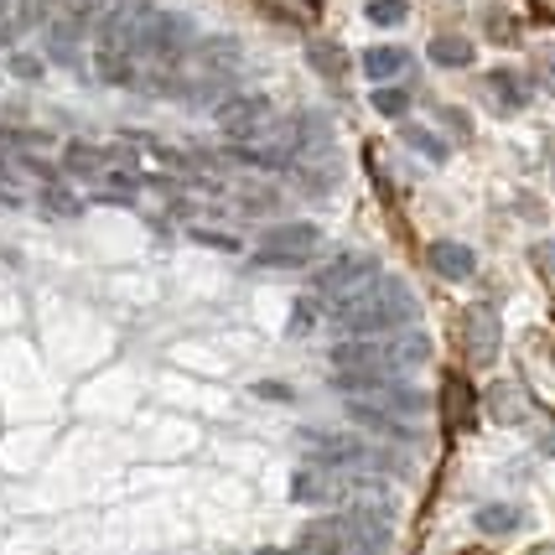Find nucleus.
<instances>
[{
    "label": "nucleus",
    "instance_id": "bb28decb",
    "mask_svg": "<svg viewBox=\"0 0 555 555\" xmlns=\"http://www.w3.org/2000/svg\"><path fill=\"white\" fill-rule=\"evenodd\" d=\"M42 203H48L52 214H78V197H68V193H57V188H48V197H42Z\"/></svg>",
    "mask_w": 555,
    "mask_h": 555
},
{
    "label": "nucleus",
    "instance_id": "6e6552de",
    "mask_svg": "<svg viewBox=\"0 0 555 555\" xmlns=\"http://www.w3.org/2000/svg\"><path fill=\"white\" fill-rule=\"evenodd\" d=\"M214 125L234 141H249L270 125V99L266 94H229L223 104H214Z\"/></svg>",
    "mask_w": 555,
    "mask_h": 555
},
{
    "label": "nucleus",
    "instance_id": "9d476101",
    "mask_svg": "<svg viewBox=\"0 0 555 555\" xmlns=\"http://www.w3.org/2000/svg\"><path fill=\"white\" fill-rule=\"evenodd\" d=\"M374 275H379V270H374V260H369V255H343L338 266H327L322 275H317V296H322V301H338V307H343V301H348V296H359Z\"/></svg>",
    "mask_w": 555,
    "mask_h": 555
},
{
    "label": "nucleus",
    "instance_id": "cd10ccee",
    "mask_svg": "<svg viewBox=\"0 0 555 555\" xmlns=\"http://www.w3.org/2000/svg\"><path fill=\"white\" fill-rule=\"evenodd\" d=\"M317 312H312V301H296V317H291V333H301V327H312Z\"/></svg>",
    "mask_w": 555,
    "mask_h": 555
},
{
    "label": "nucleus",
    "instance_id": "ddd939ff",
    "mask_svg": "<svg viewBox=\"0 0 555 555\" xmlns=\"http://www.w3.org/2000/svg\"><path fill=\"white\" fill-rule=\"evenodd\" d=\"M426 260H431V270L441 275V281H467V275L478 270V255L457 240H436L431 249H426Z\"/></svg>",
    "mask_w": 555,
    "mask_h": 555
},
{
    "label": "nucleus",
    "instance_id": "dca6fc26",
    "mask_svg": "<svg viewBox=\"0 0 555 555\" xmlns=\"http://www.w3.org/2000/svg\"><path fill=\"white\" fill-rule=\"evenodd\" d=\"M488 405H493V421H504V426H519L530 415V400H525L519 385H493L488 389Z\"/></svg>",
    "mask_w": 555,
    "mask_h": 555
},
{
    "label": "nucleus",
    "instance_id": "7ed1b4c3",
    "mask_svg": "<svg viewBox=\"0 0 555 555\" xmlns=\"http://www.w3.org/2000/svg\"><path fill=\"white\" fill-rule=\"evenodd\" d=\"M151 22L145 0H109L104 16L94 22V73L104 83H135V52L141 31Z\"/></svg>",
    "mask_w": 555,
    "mask_h": 555
},
{
    "label": "nucleus",
    "instance_id": "f704fd0d",
    "mask_svg": "<svg viewBox=\"0 0 555 555\" xmlns=\"http://www.w3.org/2000/svg\"><path fill=\"white\" fill-rule=\"evenodd\" d=\"M551 171H555V141H551Z\"/></svg>",
    "mask_w": 555,
    "mask_h": 555
},
{
    "label": "nucleus",
    "instance_id": "9b49d317",
    "mask_svg": "<svg viewBox=\"0 0 555 555\" xmlns=\"http://www.w3.org/2000/svg\"><path fill=\"white\" fill-rule=\"evenodd\" d=\"M348 478L333 473V467H322V462H307L296 478H291V499L296 504H333V499H348Z\"/></svg>",
    "mask_w": 555,
    "mask_h": 555
},
{
    "label": "nucleus",
    "instance_id": "4be33fe9",
    "mask_svg": "<svg viewBox=\"0 0 555 555\" xmlns=\"http://www.w3.org/2000/svg\"><path fill=\"white\" fill-rule=\"evenodd\" d=\"M363 16L374 26H400V22H411V0H369Z\"/></svg>",
    "mask_w": 555,
    "mask_h": 555
},
{
    "label": "nucleus",
    "instance_id": "473e14b6",
    "mask_svg": "<svg viewBox=\"0 0 555 555\" xmlns=\"http://www.w3.org/2000/svg\"><path fill=\"white\" fill-rule=\"evenodd\" d=\"M534 555H555V545H540V551H534Z\"/></svg>",
    "mask_w": 555,
    "mask_h": 555
},
{
    "label": "nucleus",
    "instance_id": "5701e85b",
    "mask_svg": "<svg viewBox=\"0 0 555 555\" xmlns=\"http://www.w3.org/2000/svg\"><path fill=\"white\" fill-rule=\"evenodd\" d=\"M374 109H379L385 120H405L411 94H405V89H389V83H379V89H374Z\"/></svg>",
    "mask_w": 555,
    "mask_h": 555
},
{
    "label": "nucleus",
    "instance_id": "39448f33",
    "mask_svg": "<svg viewBox=\"0 0 555 555\" xmlns=\"http://www.w3.org/2000/svg\"><path fill=\"white\" fill-rule=\"evenodd\" d=\"M234 68H240V48L234 42H197L193 52H188V63H182V78H177V94L188 99V104H208V99H218L223 104V89H229V78H234Z\"/></svg>",
    "mask_w": 555,
    "mask_h": 555
},
{
    "label": "nucleus",
    "instance_id": "a878e982",
    "mask_svg": "<svg viewBox=\"0 0 555 555\" xmlns=\"http://www.w3.org/2000/svg\"><path fill=\"white\" fill-rule=\"evenodd\" d=\"M530 260H534L540 270H545V275H555V240H540V244H534Z\"/></svg>",
    "mask_w": 555,
    "mask_h": 555
},
{
    "label": "nucleus",
    "instance_id": "2f4dec72",
    "mask_svg": "<svg viewBox=\"0 0 555 555\" xmlns=\"http://www.w3.org/2000/svg\"><path fill=\"white\" fill-rule=\"evenodd\" d=\"M540 73H545V83H551V89H555V52H551V57H545V63H540Z\"/></svg>",
    "mask_w": 555,
    "mask_h": 555
},
{
    "label": "nucleus",
    "instance_id": "72a5a7b5",
    "mask_svg": "<svg viewBox=\"0 0 555 555\" xmlns=\"http://www.w3.org/2000/svg\"><path fill=\"white\" fill-rule=\"evenodd\" d=\"M255 555H286V551H255Z\"/></svg>",
    "mask_w": 555,
    "mask_h": 555
},
{
    "label": "nucleus",
    "instance_id": "f03ea898",
    "mask_svg": "<svg viewBox=\"0 0 555 555\" xmlns=\"http://www.w3.org/2000/svg\"><path fill=\"white\" fill-rule=\"evenodd\" d=\"M188 52H193L188 16L151 11V22L141 31V52H135V89H145V94H177V78H182Z\"/></svg>",
    "mask_w": 555,
    "mask_h": 555
},
{
    "label": "nucleus",
    "instance_id": "c85d7f7f",
    "mask_svg": "<svg viewBox=\"0 0 555 555\" xmlns=\"http://www.w3.org/2000/svg\"><path fill=\"white\" fill-rule=\"evenodd\" d=\"M11 73H22V78H37V73H42V63H37V57H26V52H16V57H11Z\"/></svg>",
    "mask_w": 555,
    "mask_h": 555
},
{
    "label": "nucleus",
    "instance_id": "1a4fd4ad",
    "mask_svg": "<svg viewBox=\"0 0 555 555\" xmlns=\"http://www.w3.org/2000/svg\"><path fill=\"white\" fill-rule=\"evenodd\" d=\"M462 338H467V359H473V369H488V363L499 359V348H504V322H499V312H493L488 301H478V307H467Z\"/></svg>",
    "mask_w": 555,
    "mask_h": 555
},
{
    "label": "nucleus",
    "instance_id": "f3484780",
    "mask_svg": "<svg viewBox=\"0 0 555 555\" xmlns=\"http://www.w3.org/2000/svg\"><path fill=\"white\" fill-rule=\"evenodd\" d=\"M431 63H441V68H467V63H473V42L457 37V31H441V37H431Z\"/></svg>",
    "mask_w": 555,
    "mask_h": 555
},
{
    "label": "nucleus",
    "instance_id": "393cba45",
    "mask_svg": "<svg viewBox=\"0 0 555 555\" xmlns=\"http://www.w3.org/2000/svg\"><path fill=\"white\" fill-rule=\"evenodd\" d=\"M307 57H312V68L327 73V78H338V73H343V52L333 48V42H317V48H307Z\"/></svg>",
    "mask_w": 555,
    "mask_h": 555
},
{
    "label": "nucleus",
    "instance_id": "f8f14e48",
    "mask_svg": "<svg viewBox=\"0 0 555 555\" xmlns=\"http://www.w3.org/2000/svg\"><path fill=\"white\" fill-rule=\"evenodd\" d=\"M483 99L499 115H519L530 104V78L514 68H493V73H483Z\"/></svg>",
    "mask_w": 555,
    "mask_h": 555
},
{
    "label": "nucleus",
    "instance_id": "b1692460",
    "mask_svg": "<svg viewBox=\"0 0 555 555\" xmlns=\"http://www.w3.org/2000/svg\"><path fill=\"white\" fill-rule=\"evenodd\" d=\"M447 431H467V389H462V379H447Z\"/></svg>",
    "mask_w": 555,
    "mask_h": 555
},
{
    "label": "nucleus",
    "instance_id": "c756f323",
    "mask_svg": "<svg viewBox=\"0 0 555 555\" xmlns=\"http://www.w3.org/2000/svg\"><path fill=\"white\" fill-rule=\"evenodd\" d=\"M16 31V0H0V37Z\"/></svg>",
    "mask_w": 555,
    "mask_h": 555
},
{
    "label": "nucleus",
    "instance_id": "a211bd4d",
    "mask_svg": "<svg viewBox=\"0 0 555 555\" xmlns=\"http://www.w3.org/2000/svg\"><path fill=\"white\" fill-rule=\"evenodd\" d=\"M473 525H478L483 534H514L519 525H525V514L508 508V504H483L478 514H473Z\"/></svg>",
    "mask_w": 555,
    "mask_h": 555
},
{
    "label": "nucleus",
    "instance_id": "412c9836",
    "mask_svg": "<svg viewBox=\"0 0 555 555\" xmlns=\"http://www.w3.org/2000/svg\"><path fill=\"white\" fill-rule=\"evenodd\" d=\"M405 145H411L415 156H431L436 167L447 162V141H441L436 130H421V125H405Z\"/></svg>",
    "mask_w": 555,
    "mask_h": 555
},
{
    "label": "nucleus",
    "instance_id": "20e7f679",
    "mask_svg": "<svg viewBox=\"0 0 555 555\" xmlns=\"http://www.w3.org/2000/svg\"><path fill=\"white\" fill-rule=\"evenodd\" d=\"M415 312H421V307H415V296L405 281L374 275L359 296H348L338 312H333V322H338L343 333H353V338H385L395 327H411Z\"/></svg>",
    "mask_w": 555,
    "mask_h": 555
},
{
    "label": "nucleus",
    "instance_id": "6ab92c4d",
    "mask_svg": "<svg viewBox=\"0 0 555 555\" xmlns=\"http://www.w3.org/2000/svg\"><path fill=\"white\" fill-rule=\"evenodd\" d=\"M68 11V0H16V26H42L57 22Z\"/></svg>",
    "mask_w": 555,
    "mask_h": 555
},
{
    "label": "nucleus",
    "instance_id": "423d86ee",
    "mask_svg": "<svg viewBox=\"0 0 555 555\" xmlns=\"http://www.w3.org/2000/svg\"><path fill=\"white\" fill-rule=\"evenodd\" d=\"M389 519H395V499L379 493L374 483H353L348 488V514H343V530L348 545L359 555H389Z\"/></svg>",
    "mask_w": 555,
    "mask_h": 555
},
{
    "label": "nucleus",
    "instance_id": "4468645a",
    "mask_svg": "<svg viewBox=\"0 0 555 555\" xmlns=\"http://www.w3.org/2000/svg\"><path fill=\"white\" fill-rule=\"evenodd\" d=\"M63 167H68L73 177H89V182H104V177L115 171V151H104V145H83V141H73L68 151H63Z\"/></svg>",
    "mask_w": 555,
    "mask_h": 555
},
{
    "label": "nucleus",
    "instance_id": "aec40b11",
    "mask_svg": "<svg viewBox=\"0 0 555 555\" xmlns=\"http://www.w3.org/2000/svg\"><path fill=\"white\" fill-rule=\"evenodd\" d=\"M270 16H281L291 26H312L317 22V0H260Z\"/></svg>",
    "mask_w": 555,
    "mask_h": 555
},
{
    "label": "nucleus",
    "instance_id": "0eeeda50",
    "mask_svg": "<svg viewBox=\"0 0 555 555\" xmlns=\"http://www.w3.org/2000/svg\"><path fill=\"white\" fill-rule=\"evenodd\" d=\"M317 249H322V229L317 223H275L266 240H260L255 260L270 270H296V266H307Z\"/></svg>",
    "mask_w": 555,
    "mask_h": 555
},
{
    "label": "nucleus",
    "instance_id": "2eb2a0df",
    "mask_svg": "<svg viewBox=\"0 0 555 555\" xmlns=\"http://www.w3.org/2000/svg\"><path fill=\"white\" fill-rule=\"evenodd\" d=\"M405 68H411V52L405 48H369L363 52V73H369L374 83H389V78H400Z\"/></svg>",
    "mask_w": 555,
    "mask_h": 555
},
{
    "label": "nucleus",
    "instance_id": "f257e3e1",
    "mask_svg": "<svg viewBox=\"0 0 555 555\" xmlns=\"http://www.w3.org/2000/svg\"><path fill=\"white\" fill-rule=\"evenodd\" d=\"M431 353V343L421 338V333H405V338H363V343H348V348H333V379L343 389H369V385H389V379H400V374H411L421 369Z\"/></svg>",
    "mask_w": 555,
    "mask_h": 555
},
{
    "label": "nucleus",
    "instance_id": "7c9ffc66",
    "mask_svg": "<svg viewBox=\"0 0 555 555\" xmlns=\"http://www.w3.org/2000/svg\"><path fill=\"white\" fill-rule=\"evenodd\" d=\"M488 31H493V37H508V22H504V11H493V22H488Z\"/></svg>",
    "mask_w": 555,
    "mask_h": 555
}]
</instances>
